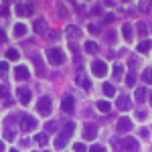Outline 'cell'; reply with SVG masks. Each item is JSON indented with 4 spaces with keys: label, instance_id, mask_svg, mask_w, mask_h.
<instances>
[{
    "label": "cell",
    "instance_id": "obj_1",
    "mask_svg": "<svg viewBox=\"0 0 152 152\" xmlns=\"http://www.w3.org/2000/svg\"><path fill=\"white\" fill-rule=\"evenodd\" d=\"M47 59H49L51 65H61V63H63V53H61L59 49L51 47V49H47Z\"/></svg>",
    "mask_w": 152,
    "mask_h": 152
},
{
    "label": "cell",
    "instance_id": "obj_2",
    "mask_svg": "<svg viewBox=\"0 0 152 152\" xmlns=\"http://www.w3.org/2000/svg\"><path fill=\"white\" fill-rule=\"evenodd\" d=\"M37 110L41 116H49L51 114V97H41L37 102Z\"/></svg>",
    "mask_w": 152,
    "mask_h": 152
},
{
    "label": "cell",
    "instance_id": "obj_3",
    "mask_svg": "<svg viewBox=\"0 0 152 152\" xmlns=\"http://www.w3.org/2000/svg\"><path fill=\"white\" fill-rule=\"evenodd\" d=\"M91 71H94V75H97V77H105V75H107V65H105V61H94V63H91Z\"/></svg>",
    "mask_w": 152,
    "mask_h": 152
},
{
    "label": "cell",
    "instance_id": "obj_4",
    "mask_svg": "<svg viewBox=\"0 0 152 152\" xmlns=\"http://www.w3.org/2000/svg\"><path fill=\"white\" fill-rule=\"evenodd\" d=\"M20 126H23L24 132H33V130L37 128V120L31 116H23L20 118Z\"/></svg>",
    "mask_w": 152,
    "mask_h": 152
},
{
    "label": "cell",
    "instance_id": "obj_5",
    "mask_svg": "<svg viewBox=\"0 0 152 152\" xmlns=\"http://www.w3.org/2000/svg\"><path fill=\"white\" fill-rule=\"evenodd\" d=\"M33 12H35V6L33 4H23V2L16 4V14L18 16H31Z\"/></svg>",
    "mask_w": 152,
    "mask_h": 152
},
{
    "label": "cell",
    "instance_id": "obj_6",
    "mask_svg": "<svg viewBox=\"0 0 152 152\" xmlns=\"http://www.w3.org/2000/svg\"><path fill=\"white\" fill-rule=\"evenodd\" d=\"M116 128H118V132H130L132 130V120L130 118H120Z\"/></svg>",
    "mask_w": 152,
    "mask_h": 152
},
{
    "label": "cell",
    "instance_id": "obj_7",
    "mask_svg": "<svg viewBox=\"0 0 152 152\" xmlns=\"http://www.w3.org/2000/svg\"><path fill=\"white\" fill-rule=\"evenodd\" d=\"M122 148L128 152H136L138 150V142L134 140V138H126V140H122Z\"/></svg>",
    "mask_w": 152,
    "mask_h": 152
},
{
    "label": "cell",
    "instance_id": "obj_8",
    "mask_svg": "<svg viewBox=\"0 0 152 152\" xmlns=\"http://www.w3.org/2000/svg\"><path fill=\"white\" fill-rule=\"evenodd\" d=\"M83 136H85L87 140H94L95 136H97V128H95L94 124H85V128H83Z\"/></svg>",
    "mask_w": 152,
    "mask_h": 152
},
{
    "label": "cell",
    "instance_id": "obj_9",
    "mask_svg": "<svg viewBox=\"0 0 152 152\" xmlns=\"http://www.w3.org/2000/svg\"><path fill=\"white\" fill-rule=\"evenodd\" d=\"M14 75H16V79H20V81H24V79L31 77V73H28V69H26L24 65H18V67L14 69Z\"/></svg>",
    "mask_w": 152,
    "mask_h": 152
},
{
    "label": "cell",
    "instance_id": "obj_10",
    "mask_svg": "<svg viewBox=\"0 0 152 152\" xmlns=\"http://www.w3.org/2000/svg\"><path fill=\"white\" fill-rule=\"evenodd\" d=\"M16 94H18V99H20V104H28V102H31V89H26V87H18V91H16Z\"/></svg>",
    "mask_w": 152,
    "mask_h": 152
},
{
    "label": "cell",
    "instance_id": "obj_11",
    "mask_svg": "<svg viewBox=\"0 0 152 152\" xmlns=\"http://www.w3.org/2000/svg\"><path fill=\"white\" fill-rule=\"evenodd\" d=\"M116 105H118V110H122V112H126V110H130V99H128V95H120L118 97V102H116Z\"/></svg>",
    "mask_w": 152,
    "mask_h": 152
},
{
    "label": "cell",
    "instance_id": "obj_12",
    "mask_svg": "<svg viewBox=\"0 0 152 152\" xmlns=\"http://www.w3.org/2000/svg\"><path fill=\"white\" fill-rule=\"evenodd\" d=\"M73 105H75L73 97H71V95H65L63 102H61V110H63V112H73Z\"/></svg>",
    "mask_w": 152,
    "mask_h": 152
},
{
    "label": "cell",
    "instance_id": "obj_13",
    "mask_svg": "<svg viewBox=\"0 0 152 152\" xmlns=\"http://www.w3.org/2000/svg\"><path fill=\"white\" fill-rule=\"evenodd\" d=\"M67 37H69V41H75V39L81 37V31L77 26H67Z\"/></svg>",
    "mask_w": 152,
    "mask_h": 152
},
{
    "label": "cell",
    "instance_id": "obj_14",
    "mask_svg": "<svg viewBox=\"0 0 152 152\" xmlns=\"http://www.w3.org/2000/svg\"><path fill=\"white\" fill-rule=\"evenodd\" d=\"M73 132H75V124H73V122H67V124H65V128H63V132H61V136L69 138Z\"/></svg>",
    "mask_w": 152,
    "mask_h": 152
},
{
    "label": "cell",
    "instance_id": "obj_15",
    "mask_svg": "<svg viewBox=\"0 0 152 152\" xmlns=\"http://www.w3.org/2000/svg\"><path fill=\"white\" fill-rule=\"evenodd\" d=\"M112 73H114V79H122V77H124V65L116 63L114 69H112Z\"/></svg>",
    "mask_w": 152,
    "mask_h": 152
},
{
    "label": "cell",
    "instance_id": "obj_16",
    "mask_svg": "<svg viewBox=\"0 0 152 152\" xmlns=\"http://www.w3.org/2000/svg\"><path fill=\"white\" fill-rule=\"evenodd\" d=\"M14 35L16 37H24L26 35V24H23V23L14 24Z\"/></svg>",
    "mask_w": 152,
    "mask_h": 152
},
{
    "label": "cell",
    "instance_id": "obj_17",
    "mask_svg": "<svg viewBox=\"0 0 152 152\" xmlns=\"http://www.w3.org/2000/svg\"><path fill=\"white\" fill-rule=\"evenodd\" d=\"M33 142H37L39 146H45V144L49 142V138H47V134H45V132H41V134H37V136H35V140H33Z\"/></svg>",
    "mask_w": 152,
    "mask_h": 152
},
{
    "label": "cell",
    "instance_id": "obj_18",
    "mask_svg": "<svg viewBox=\"0 0 152 152\" xmlns=\"http://www.w3.org/2000/svg\"><path fill=\"white\" fill-rule=\"evenodd\" d=\"M122 35H124V39H126V41H132V26H130L128 23L122 24Z\"/></svg>",
    "mask_w": 152,
    "mask_h": 152
},
{
    "label": "cell",
    "instance_id": "obj_19",
    "mask_svg": "<svg viewBox=\"0 0 152 152\" xmlns=\"http://www.w3.org/2000/svg\"><path fill=\"white\" fill-rule=\"evenodd\" d=\"M97 110H99L102 114H107V112L112 110V105H110V102H104V99H102V102H97Z\"/></svg>",
    "mask_w": 152,
    "mask_h": 152
},
{
    "label": "cell",
    "instance_id": "obj_20",
    "mask_svg": "<svg viewBox=\"0 0 152 152\" xmlns=\"http://www.w3.org/2000/svg\"><path fill=\"white\" fill-rule=\"evenodd\" d=\"M102 89H104V94L107 95V97H114V95H116V91H114V85H112V83H104V87H102Z\"/></svg>",
    "mask_w": 152,
    "mask_h": 152
},
{
    "label": "cell",
    "instance_id": "obj_21",
    "mask_svg": "<svg viewBox=\"0 0 152 152\" xmlns=\"http://www.w3.org/2000/svg\"><path fill=\"white\" fill-rule=\"evenodd\" d=\"M136 28H138V35H140V37L148 35V24H146V23H138V24H136Z\"/></svg>",
    "mask_w": 152,
    "mask_h": 152
},
{
    "label": "cell",
    "instance_id": "obj_22",
    "mask_svg": "<svg viewBox=\"0 0 152 152\" xmlns=\"http://www.w3.org/2000/svg\"><path fill=\"white\" fill-rule=\"evenodd\" d=\"M45 28H47V23L41 18V20H35V31L37 33H45Z\"/></svg>",
    "mask_w": 152,
    "mask_h": 152
},
{
    "label": "cell",
    "instance_id": "obj_23",
    "mask_svg": "<svg viewBox=\"0 0 152 152\" xmlns=\"http://www.w3.org/2000/svg\"><path fill=\"white\" fill-rule=\"evenodd\" d=\"M136 49H138L140 53H148V51H150V41H142V43H140Z\"/></svg>",
    "mask_w": 152,
    "mask_h": 152
},
{
    "label": "cell",
    "instance_id": "obj_24",
    "mask_svg": "<svg viewBox=\"0 0 152 152\" xmlns=\"http://www.w3.org/2000/svg\"><path fill=\"white\" fill-rule=\"evenodd\" d=\"M144 99H146V89L138 87V89H136V102L140 104V102H144Z\"/></svg>",
    "mask_w": 152,
    "mask_h": 152
},
{
    "label": "cell",
    "instance_id": "obj_25",
    "mask_svg": "<svg viewBox=\"0 0 152 152\" xmlns=\"http://www.w3.org/2000/svg\"><path fill=\"white\" fill-rule=\"evenodd\" d=\"M6 59L16 61V59H18V51H16V49H8V51H6Z\"/></svg>",
    "mask_w": 152,
    "mask_h": 152
},
{
    "label": "cell",
    "instance_id": "obj_26",
    "mask_svg": "<svg viewBox=\"0 0 152 152\" xmlns=\"http://www.w3.org/2000/svg\"><path fill=\"white\" fill-rule=\"evenodd\" d=\"M142 79L146 83H152V69H144V73H142Z\"/></svg>",
    "mask_w": 152,
    "mask_h": 152
},
{
    "label": "cell",
    "instance_id": "obj_27",
    "mask_svg": "<svg viewBox=\"0 0 152 152\" xmlns=\"http://www.w3.org/2000/svg\"><path fill=\"white\" fill-rule=\"evenodd\" d=\"M85 51H89V53H94V51H97V45H95L94 41H87V43H85Z\"/></svg>",
    "mask_w": 152,
    "mask_h": 152
},
{
    "label": "cell",
    "instance_id": "obj_28",
    "mask_svg": "<svg viewBox=\"0 0 152 152\" xmlns=\"http://www.w3.org/2000/svg\"><path fill=\"white\" fill-rule=\"evenodd\" d=\"M77 83L81 85L83 89H91V83L87 81V79H81V77H77Z\"/></svg>",
    "mask_w": 152,
    "mask_h": 152
},
{
    "label": "cell",
    "instance_id": "obj_29",
    "mask_svg": "<svg viewBox=\"0 0 152 152\" xmlns=\"http://www.w3.org/2000/svg\"><path fill=\"white\" fill-rule=\"evenodd\" d=\"M126 85H128V87H134V85H136V75H134V73H130V75H128Z\"/></svg>",
    "mask_w": 152,
    "mask_h": 152
},
{
    "label": "cell",
    "instance_id": "obj_30",
    "mask_svg": "<svg viewBox=\"0 0 152 152\" xmlns=\"http://www.w3.org/2000/svg\"><path fill=\"white\" fill-rule=\"evenodd\" d=\"M4 138H6V140H14V130L6 128V130H4Z\"/></svg>",
    "mask_w": 152,
    "mask_h": 152
},
{
    "label": "cell",
    "instance_id": "obj_31",
    "mask_svg": "<svg viewBox=\"0 0 152 152\" xmlns=\"http://www.w3.org/2000/svg\"><path fill=\"white\" fill-rule=\"evenodd\" d=\"M65 140H67L65 136H59L57 140H55V148H63V146H65Z\"/></svg>",
    "mask_w": 152,
    "mask_h": 152
},
{
    "label": "cell",
    "instance_id": "obj_32",
    "mask_svg": "<svg viewBox=\"0 0 152 152\" xmlns=\"http://www.w3.org/2000/svg\"><path fill=\"white\" fill-rule=\"evenodd\" d=\"M57 8H59V16H65V14H67V8H65V4L57 2Z\"/></svg>",
    "mask_w": 152,
    "mask_h": 152
},
{
    "label": "cell",
    "instance_id": "obj_33",
    "mask_svg": "<svg viewBox=\"0 0 152 152\" xmlns=\"http://www.w3.org/2000/svg\"><path fill=\"white\" fill-rule=\"evenodd\" d=\"M87 28H89V33H94V35H97V33H99V28H102V26H99V24H89V26H87Z\"/></svg>",
    "mask_w": 152,
    "mask_h": 152
},
{
    "label": "cell",
    "instance_id": "obj_34",
    "mask_svg": "<svg viewBox=\"0 0 152 152\" xmlns=\"http://www.w3.org/2000/svg\"><path fill=\"white\" fill-rule=\"evenodd\" d=\"M73 150H75V152H87V148H85L83 144H79V142H77V144L73 146Z\"/></svg>",
    "mask_w": 152,
    "mask_h": 152
},
{
    "label": "cell",
    "instance_id": "obj_35",
    "mask_svg": "<svg viewBox=\"0 0 152 152\" xmlns=\"http://www.w3.org/2000/svg\"><path fill=\"white\" fill-rule=\"evenodd\" d=\"M89 152H105V148H104V146H99V144H95V146L89 148Z\"/></svg>",
    "mask_w": 152,
    "mask_h": 152
},
{
    "label": "cell",
    "instance_id": "obj_36",
    "mask_svg": "<svg viewBox=\"0 0 152 152\" xmlns=\"http://www.w3.org/2000/svg\"><path fill=\"white\" fill-rule=\"evenodd\" d=\"M6 69H8V63H6V61H0V75L6 73Z\"/></svg>",
    "mask_w": 152,
    "mask_h": 152
},
{
    "label": "cell",
    "instance_id": "obj_37",
    "mask_svg": "<svg viewBox=\"0 0 152 152\" xmlns=\"http://www.w3.org/2000/svg\"><path fill=\"white\" fill-rule=\"evenodd\" d=\"M105 39H107V41H114V39H116V31H107V33H105Z\"/></svg>",
    "mask_w": 152,
    "mask_h": 152
},
{
    "label": "cell",
    "instance_id": "obj_38",
    "mask_svg": "<svg viewBox=\"0 0 152 152\" xmlns=\"http://www.w3.org/2000/svg\"><path fill=\"white\" fill-rule=\"evenodd\" d=\"M55 130H57V124H55V122H49L47 124V132H55Z\"/></svg>",
    "mask_w": 152,
    "mask_h": 152
},
{
    "label": "cell",
    "instance_id": "obj_39",
    "mask_svg": "<svg viewBox=\"0 0 152 152\" xmlns=\"http://www.w3.org/2000/svg\"><path fill=\"white\" fill-rule=\"evenodd\" d=\"M6 95H8V87L2 85V87H0V97H6Z\"/></svg>",
    "mask_w": 152,
    "mask_h": 152
},
{
    "label": "cell",
    "instance_id": "obj_40",
    "mask_svg": "<svg viewBox=\"0 0 152 152\" xmlns=\"http://www.w3.org/2000/svg\"><path fill=\"white\" fill-rule=\"evenodd\" d=\"M91 14H102V6H99V4H95L94 10H91Z\"/></svg>",
    "mask_w": 152,
    "mask_h": 152
},
{
    "label": "cell",
    "instance_id": "obj_41",
    "mask_svg": "<svg viewBox=\"0 0 152 152\" xmlns=\"http://www.w3.org/2000/svg\"><path fill=\"white\" fill-rule=\"evenodd\" d=\"M49 39H55V41H57V39H59V33H57V31H55V33H49Z\"/></svg>",
    "mask_w": 152,
    "mask_h": 152
},
{
    "label": "cell",
    "instance_id": "obj_42",
    "mask_svg": "<svg viewBox=\"0 0 152 152\" xmlns=\"http://www.w3.org/2000/svg\"><path fill=\"white\" fill-rule=\"evenodd\" d=\"M0 41H2V43H4V41H6V33H4V31H2V28H0Z\"/></svg>",
    "mask_w": 152,
    "mask_h": 152
},
{
    "label": "cell",
    "instance_id": "obj_43",
    "mask_svg": "<svg viewBox=\"0 0 152 152\" xmlns=\"http://www.w3.org/2000/svg\"><path fill=\"white\" fill-rule=\"evenodd\" d=\"M105 23H114V14H107L105 16Z\"/></svg>",
    "mask_w": 152,
    "mask_h": 152
},
{
    "label": "cell",
    "instance_id": "obj_44",
    "mask_svg": "<svg viewBox=\"0 0 152 152\" xmlns=\"http://www.w3.org/2000/svg\"><path fill=\"white\" fill-rule=\"evenodd\" d=\"M136 118H138V120H144V118H146V114H144V112H138V114H136Z\"/></svg>",
    "mask_w": 152,
    "mask_h": 152
},
{
    "label": "cell",
    "instance_id": "obj_45",
    "mask_svg": "<svg viewBox=\"0 0 152 152\" xmlns=\"http://www.w3.org/2000/svg\"><path fill=\"white\" fill-rule=\"evenodd\" d=\"M0 152H4V144L2 142H0Z\"/></svg>",
    "mask_w": 152,
    "mask_h": 152
},
{
    "label": "cell",
    "instance_id": "obj_46",
    "mask_svg": "<svg viewBox=\"0 0 152 152\" xmlns=\"http://www.w3.org/2000/svg\"><path fill=\"white\" fill-rule=\"evenodd\" d=\"M10 152H18V150H10Z\"/></svg>",
    "mask_w": 152,
    "mask_h": 152
},
{
    "label": "cell",
    "instance_id": "obj_47",
    "mask_svg": "<svg viewBox=\"0 0 152 152\" xmlns=\"http://www.w3.org/2000/svg\"><path fill=\"white\" fill-rule=\"evenodd\" d=\"M150 102H152V94H150Z\"/></svg>",
    "mask_w": 152,
    "mask_h": 152
}]
</instances>
